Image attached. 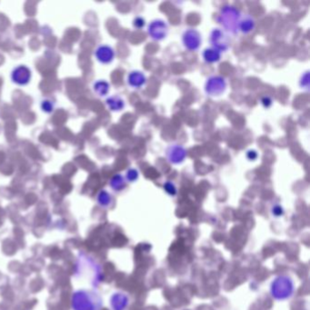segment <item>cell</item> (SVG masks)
<instances>
[{"instance_id":"cell-1","label":"cell","mask_w":310,"mask_h":310,"mask_svg":"<svg viewBox=\"0 0 310 310\" xmlns=\"http://www.w3.org/2000/svg\"><path fill=\"white\" fill-rule=\"evenodd\" d=\"M241 17L239 9L232 5H226L219 10L217 21L226 33L237 35L239 33V24Z\"/></svg>"},{"instance_id":"cell-2","label":"cell","mask_w":310,"mask_h":310,"mask_svg":"<svg viewBox=\"0 0 310 310\" xmlns=\"http://www.w3.org/2000/svg\"><path fill=\"white\" fill-rule=\"evenodd\" d=\"M227 88L226 80L223 75H212L209 76L205 83V92L211 97H217L226 92Z\"/></svg>"},{"instance_id":"cell-3","label":"cell","mask_w":310,"mask_h":310,"mask_svg":"<svg viewBox=\"0 0 310 310\" xmlns=\"http://www.w3.org/2000/svg\"><path fill=\"white\" fill-rule=\"evenodd\" d=\"M210 43L211 47H214L219 52H226L230 48L231 39L229 34L220 28H215L210 34Z\"/></svg>"},{"instance_id":"cell-4","label":"cell","mask_w":310,"mask_h":310,"mask_svg":"<svg viewBox=\"0 0 310 310\" xmlns=\"http://www.w3.org/2000/svg\"><path fill=\"white\" fill-rule=\"evenodd\" d=\"M147 34L155 41H162L168 37L169 27L167 22L161 18H156L147 25Z\"/></svg>"},{"instance_id":"cell-5","label":"cell","mask_w":310,"mask_h":310,"mask_svg":"<svg viewBox=\"0 0 310 310\" xmlns=\"http://www.w3.org/2000/svg\"><path fill=\"white\" fill-rule=\"evenodd\" d=\"M182 44L187 50L196 52L200 48L202 44V35L196 29H188L182 34Z\"/></svg>"},{"instance_id":"cell-6","label":"cell","mask_w":310,"mask_h":310,"mask_svg":"<svg viewBox=\"0 0 310 310\" xmlns=\"http://www.w3.org/2000/svg\"><path fill=\"white\" fill-rule=\"evenodd\" d=\"M166 157L172 165H180L188 157V150L179 144H171L166 149Z\"/></svg>"},{"instance_id":"cell-7","label":"cell","mask_w":310,"mask_h":310,"mask_svg":"<svg viewBox=\"0 0 310 310\" xmlns=\"http://www.w3.org/2000/svg\"><path fill=\"white\" fill-rule=\"evenodd\" d=\"M10 77L14 84L17 86H27L30 84L32 79V71L30 67L25 65H19L13 68Z\"/></svg>"},{"instance_id":"cell-8","label":"cell","mask_w":310,"mask_h":310,"mask_svg":"<svg viewBox=\"0 0 310 310\" xmlns=\"http://www.w3.org/2000/svg\"><path fill=\"white\" fill-rule=\"evenodd\" d=\"M94 56L99 63L109 65L112 63L116 58V51L112 46L107 44H102L95 49Z\"/></svg>"},{"instance_id":"cell-9","label":"cell","mask_w":310,"mask_h":310,"mask_svg":"<svg viewBox=\"0 0 310 310\" xmlns=\"http://www.w3.org/2000/svg\"><path fill=\"white\" fill-rule=\"evenodd\" d=\"M147 75L140 70H132L126 75V84L133 89H140L147 84Z\"/></svg>"},{"instance_id":"cell-10","label":"cell","mask_w":310,"mask_h":310,"mask_svg":"<svg viewBox=\"0 0 310 310\" xmlns=\"http://www.w3.org/2000/svg\"><path fill=\"white\" fill-rule=\"evenodd\" d=\"M256 29V20L250 15H245L241 17L239 24V32L248 35Z\"/></svg>"},{"instance_id":"cell-11","label":"cell","mask_w":310,"mask_h":310,"mask_svg":"<svg viewBox=\"0 0 310 310\" xmlns=\"http://www.w3.org/2000/svg\"><path fill=\"white\" fill-rule=\"evenodd\" d=\"M106 105L112 112H120L126 107V102L118 95L110 96L106 99Z\"/></svg>"},{"instance_id":"cell-12","label":"cell","mask_w":310,"mask_h":310,"mask_svg":"<svg viewBox=\"0 0 310 310\" xmlns=\"http://www.w3.org/2000/svg\"><path fill=\"white\" fill-rule=\"evenodd\" d=\"M221 52L217 50L214 47H206L202 53V58L205 63H218L221 60Z\"/></svg>"},{"instance_id":"cell-13","label":"cell","mask_w":310,"mask_h":310,"mask_svg":"<svg viewBox=\"0 0 310 310\" xmlns=\"http://www.w3.org/2000/svg\"><path fill=\"white\" fill-rule=\"evenodd\" d=\"M92 88L93 91L96 96H100V97L108 96L110 91V84L107 80H96L94 82Z\"/></svg>"},{"instance_id":"cell-14","label":"cell","mask_w":310,"mask_h":310,"mask_svg":"<svg viewBox=\"0 0 310 310\" xmlns=\"http://www.w3.org/2000/svg\"><path fill=\"white\" fill-rule=\"evenodd\" d=\"M126 181L125 177L120 174H117V175L112 176V178L109 181V186L115 191H121L126 188Z\"/></svg>"},{"instance_id":"cell-15","label":"cell","mask_w":310,"mask_h":310,"mask_svg":"<svg viewBox=\"0 0 310 310\" xmlns=\"http://www.w3.org/2000/svg\"><path fill=\"white\" fill-rule=\"evenodd\" d=\"M55 108H56V103L50 98H44L40 102V109L44 113H53Z\"/></svg>"},{"instance_id":"cell-16","label":"cell","mask_w":310,"mask_h":310,"mask_svg":"<svg viewBox=\"0 0 310 310\" xmlns=\"http://www.w3.org/2000/svg\"><path fill=\"white\" fill-rule=\"evenodd\" d=\"M125 179L126 182H130V183H134L136 181L139 179V171L137 168H130L127 169L125 174Z\"/></svg>"},{"instance_id":"cell-17","label":"cell","mask_w":310,"mask_h":310,"mask_svg":"<svg viewBox=\"0 0 310 310\" xmlns=\"http://www.w3.org/2000/svg\"><path fill=\"white\" fill-rule=\"evenodd\" d=\"M299 86L302 89L308 90L309 89V72H304L299 80Z\"/></svg>"},{"instance_id":"cell-18","label":"cell","mask_w":310,"mask_h":310,"mask_svg":"<svg viewBox=\"0 0 310 310\" xmlns=\"http://www.w3.org/2000/svg\"><path fill=\"white\" fill-rule=\"evenodd\" d=\"M97 200L100 203L101 205H108L111 202V196L107 191L103 190L98 194Z\"/></svg>"},{"instance_id":"cell-19","label":"cell","mask_w":310,"mask_h":310,"mask_svg":"<svg viewBox=\"0 0 310 310\" xmlns=\"http://www.w3.org/2000/svg\"><path fill=\"white\" fill-rule=\"evenodd\" d=\"M132 25L136 30H142V29H144V27L146 25V19L143 17L138 16L133 19Z\"/></svg>"},{"instance_id":"cell-20","label":"cell","mask_w":310,"mask_h":310,"mask_svg":"<svg viewBox=\"0 0 310 310\" xmlns=\"http://www.w3.org/2000/svg\"><path fill=\"white\" fill-rule=\"evenodd\" d=\"M164 189H165L170 196H175L176 194V185L174 184L171 181H166V182L164 183Z\"/></svg>"},{"instance_id":"cell-21","label":"cell","mask_w":310,"mask_h":310,"mask_svg":"<svg viewBox=\"0 0 310 310\" xmlns=\"http://www.w3.org/2000/svg\"><path fill=\"white\" fill-rule=\"evenodd\" d=\"M260 102H261V104L264 107L265 109H269L273 104L272 98L268 96H263V97L261 98Z\"/></svg>"},{"instance_id":"cell-22","label":"cell","mask_w":310,"mask_h":310,"mask_svg":"<svg viewBox=\"0 0 310 310\" xmlns=\"http://www.w3.org/2000/svg\"><path fill=\"white\" fill-rule=\"evenodd\" d=\"M257 157H259V154L256 150L250 149L247 152V159L249 161H255L257 159Z\"/></svg>"}]
</instances>
